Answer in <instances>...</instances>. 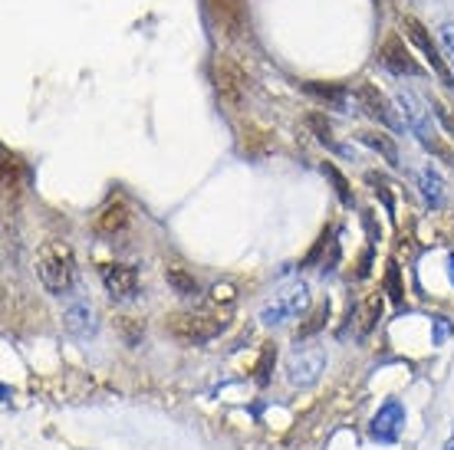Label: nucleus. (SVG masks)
<instances>
[{
	"instance_id": "obj_18",
	"label": "nucleus",
	"mask_w": 454,
	"mask_h": 450,
	"mask_svg": "<svg viewBox=\"0 0 454 450\" xmlns=\"http://www.w3.org/2000/svg\"><path fill=\"white\" fill-rule=\"evenodd\" d=\"M323 171H326V175H330V178L336 181V191H340L342 204H352V191H349V184H346V178H342L340 171L333 168V165H323Z\"/></svg>"
},
{
	"instance_id": "obj_2",
	"label": "nucleus",
	"mask_w": 454,
	"mask_h": 450,
	"mask_svg": "<svg viewBox=\"0 0 454 450\" xmlns=\"http://www.w3.org/2000/svg\"><path fill=\"white\" fill-rule=\"evenodd\" d=\"M221 329H224V319H217V315H211V313H201V309H182V313L165 315V332H168L171 338L184 342V345L207 342V338H215Z\"/></svg>"
},
{
	"instance_id": "obj_16",
	"label": "nucleus",
	"mask_w": 454,
	"mask_h": 450,
	"mask_svg": "<svg viewBox=\"0 0 454 450\" xmlns=\"http://www.w3.org/2000/svg\"><path fill=\"white\" fill-rule=\"evenodd\" d=\"M359 142H363V145H369L372 151H379L388 165H398V148L388 136H379V132H363V136H359Z\"/></svg>"
},
{
	"instance_id": "obj_1",
	"label": "nucleus",
	"mask_w": 454,
	"mask_h": 450,
	"mask_svg": "<svg viewBox=\"0 0 454 450\" xmlns=\"http://www.w3.org/2000/svg\"><path fill=\"white\" fill-rule=\"evenodd\" d=\"M36 276L43 283L46 293L63 296L73 290V280H76V257H73V247L63 244V240H46L40 253H36Z\"/></svg>"
},
{
	"instance_id": "obj_13",
	"label": "nucleus",
	"mask_w": 454,
	"mask_h": 450,
	"mask_svg": "<svg viewBox=\"0 0 454 450\" xmlns=\"http://www.w3.org/2000/svg\"><path fill=\"white\" fill-rule=\"evenodd\" d=\"M207 4H211L215 20L224 27V34H238L240 17H244V11H240V0H207Z\"/></svg>"
},
{
	"instance_id": "obj_4",
	"label": "nucleus",
	"mask_w": 454,
	"mask_h": 450,
	"mask_svg": "<svg viewBox=\"0 0 454 450\" xmlns=\"http://www.w3.org/2000/svg\"><path fill=\"white\" fill-rule=\"evenodd\" d=\"M307 309H309V286L307 283H290V286L277 290V293L263 303L261 322H267V326H280V322L300 319Z\"/></svg>"
},
{
	"instance_id": "obj_14",
	"label": "nucleus",
	"mask_w": 454,
	"mask_h": 450,
	"mask_svg": "<svg viewBox=\"0 0 454 450\" xmlns=\"http://www.w3.org/2000/svg\"><path fill=\"white\" fill-rule=\"evenodd\" d=\"M165 280H168V286L175 290V293H182V296H194V293H198V280H194V276L184 270V267H178V263L165 267Z\"/></svg>"
},
{
	"instance_id": "obj_6",
	"label": "nucleus",
	"mask_w": 454,
	"mask_h": 450,
	"mask_svg": "<svg viewBox=\"0 0 454 450\" xmlns=\"http://www.w3.org/2000/svg\"><path fill=\"white\" fill-rule=\"evenodd\" d=\"M99 276H103L106 293L113 296V299H129V296H136V290H138L136 267H129V263H103Z\"/></svg>"
},
{
	"instance_id": "obj_22",
	"label": "nucleus",
	"mask_w": 454,
	"mask_h": 450,
	"mask_svg": "<svg viewBox=\"0 0 454 450\" xmlns=\"http://www.w3.org/2000/svg\"><path fill=\"white\" fill-rule=\"evenodd\" d=\"M451 283H454V257H451Z\"/></svg>"
},
{
	"instance_id": "obj_3",
	"label": "nucleus",
	"mask_w": 454,
	"mask_h": 450,
	"mask_svg": "<svg viewBox=\"0 0 454 450\" xmlns=\"http://www.w3.org/2000/svg\"><path fill=\"white\" fill-rule=\"evenodd\" d=\"M326 349L323 345H313V342H296L290 355H286V382L294 384V388H313V384L323 378L326 372Z\"/></svg>"
},
{
	"instance_id": "obj_5",
	"label": "nucleus",
	"mask_w": 454,
	"mask_h": 450,
	"mask_svg": "<svg viewBox=\"0 0 454 450\" xmlns=\"http://www.w3.org/2000/svg\"><path fill=\"white\" fill-rule=\"evenodd\" d=\"M402 27H405V34L411 36V43H415L421 53H425V59H428L432 73L442 79V86H454V76H451V69H448V59L442 57V50H438V43L432 40L428 27H425L419 17H405V20H402Z\"/></svg>"
},
{
	"instance_id": "obj_20",
	"label": "nucleus",
	"mask_w": 454,
	"mask_h": 450,
	"mask_svg": "<svg viewBox=\"0 0 454 450\" xmlns=\"http://www.w3.org/2000/svg\"><path fill=\"white\" fill-rule=\"evenodd\" d=\"M309 125L317 128V138L323 142V145H336V142H333V128H330V122H323L319 115H309Z\"/></svg>"
},
{
	"instance_id": "obj_19",
	"label": "nucleus",
	"mask_w": 454,
	"mask_h": 450,
	"mask_svg": "<svg viewBox=\"0 0 454 450\" xmlns=\"http://www.w3.org/2000/svg\"><path fill=\"white\" fill-rule=\"evenodd\" d=\"M326 319H330V306H323V309H319L317 315H313V319H309L307 326L300 329V332H296V338H307L309 332H317L319 326H323V322H326Z\"/></svg>"
},
{
	"instance_id": "obj_21",
	"label": "nucleus",
	"mask_w": 454,
	"mask_h": 450,
	"mask_svg": "<svg viewBox=\"0 0 454 450\" xmlns=\"http://www.w3.org/2000/svg\"><path fill=\"white\" fill-rule=\"evenodd\" d=\"M442 46H444V57L454 66V23H444L442 27Z\"/></svg>"
},
{
	"instance_id": "obj_9",
	"label": "nucleus",
	"mask_w": 454,
	"mask_h": 450,
	"mask_svg": "<svg viewBox=\"0 0 454 450\" xmlns=\"http://www.w3.org/2000/svg\"><path fill=\"white\" fill-rule=\"evenodd\" d=\"M356 99H359V105L372 115L375 122L388 125V128H398V115H395V109H392V102L386 99V92L375 89L372 82H359V86H356Z\"/></svg>"
},
{
	"instance_id": "obj_7",
	"label": "nucleus",
	"mask_w": 454,
	"mask_h": 450,
	"mask_svg": "<svg viewBox=\"0 0 454 450\" xmlns=\"http://www.w3.org/2000/svg\"><path fill=\"white\" fill-rule=\"evenodd\" d=\"M379 57H382V63H386L395 76H421V66L415 63L411 50L405 46V40H402L398 34L386 36V43H382V50H379Z\"/></svg>"
},
{
	"instance_id": "obj_12",
	"label": "nucleus",
	"mask_w": 454,
	"mask_h": 450,
	"mask_svg": "<svg viewBox=\"0 0 454 450\" xmlns=\"http://www.w3.org/2000/svg\"><path fill=\"white\" fill-rule=\"evenodd\" d=\"M129 204L122 201V198H113L109 204H103L99 207V214H96V230L99 234H106V237H115V234H122L125 227H129Z\"/></svg>"
},
{
	"instance_id": "obj_17",
	"label": "nucleus",
	"mask_w": 454,
	"mask_h": 450,
	"mask_svg": "<svg viewBox=\"0 0 454 450\" xmlns=\"http://www.w3.org/2000/svg\"><path fill=\"white\" fill-rule=\"evenodd\" d=\"M421 191H425V198L432 204H442V178H438V171L425 168L421 171Z\"/></svg>"
},
{
	"instance_id": "obj_10",
	"label": "nucleus",
	"mask_w": 454,
	"mask_h": 450,
	"mask_svg": "<svg viewBox=\"0 0 454 450\" xmlns=\"http://www.w3.org/2000/svg\"><path fill=\"white\" fill-rule=\"evenodd\" d=\"M63 329H67L73 338L96 336V329H99V322H96V309H92L90 303H82V299L69 303L67 309H63Z\"/></svg>"
},
{
	"instance_id": "obj_11",
	"label": "nucleus",
	"mask_w": 454,
	"mask_h": 450,
	"mask_svg": "<svg viewBox=\"0 0 454 450\" xmlns=\"http://www.w3.org/2000/svg\"><path fill=\"white\" fill-rule=\"evenodd\" d=\"M402 424H405V407L398 401H386L379 407V415L372 417V438L382 440V444H392L402 434Z\"/></svg>"
},
{
	"instance_id": "obj_8",
	"label": "nucleus",
	"mask_w": 454,
	"mask_h": 450,
	"mask_svg": "<svg viewBox=\"0 0 454 450\" xmlns=\"http://www.w3.org/2000/svg\"><path fill=\"white\" fill-rule=\"evenodd\" d=\"M398 105H402V112H405V122L421 142H432L434 138V125L428 119V109H425V102L415 96L411 89H398Z\"/></svg>"
},
{
	"instance_id": "obj_15",
	"label": "nucleus",
	"mask_w": 454,
	"mask_h": 450,
	"mask_svg": "<svg viewBox=\"0 0 454 450\" xmlns=\"http://www.w3.org/2000/svg\"><path fill=\"white\" fill-rule=\"evenodd\" d=\"M379 315H382V299H379V296H369V299H365V303L359 306V313H356V319H359L356 332H359V336L372 332L375 322H379Z\"/></svg>"
}]
</instances>
